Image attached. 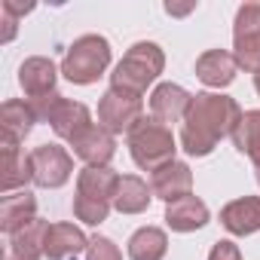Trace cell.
Segmentation results:
<instances>
[{
  "mask_svg": "<svg viewBox=\"0 0 260 260\" xmlns=\"http://www.w3.org/2000/svg\"><path fill=\"white\" fill-rule=\"evenodd\" d=\"M86 260H122V251L113 245V239L92 236L89 239V248H86Z\"/></svg>",
  "mask_w": 260,
  "mask_h": 260,
  "instance_id": "obj_26",
  "label": "cell"
},
{
  "mask_svg": "<svg viewBox=\"0 0 260 260\" xmlns=\"http://www.w3.org/2000/svg\"><path fill=\"white\" fill-rule=\"evenodd\" d=\"M236 64L257 74L260 71V4H242L233 25Z\"/></svg>",
  "mask_w": 260,
  "mask_h": 260,
  "instance_id": "obj_6",
  "label": "cell"
},
{
  "mask_svg": "<svg viewBox=\"0 0 260 260\" xmlns=\"http://www.w3.org/2000/svg\"><path fill=\"white\" fill-rule=\"evenodd\" d=\"M49 125H52V132H55L58 138H64V141L71 144L80 132H86V128L92 125V113H89L86 104L64 98V101L55 107V113L49 116Z\"/></svg>",
  "mask_w": 260,
  "mask_h": 260,
  "instance_id": "obj_19",
  "label": "cell"
},
{
  "mask_svg": "<svg viewBox=\"0 0 260 260\" xmlns=\"http://www.w3.org/2000/svg\"><path fill=\"white\" fill-rule=\"evenodd\" d=\"M64 101V95L61 92H49V95H40V98H31L28 104H31V110H34V116H37V122H49V116L55 113V107Z\"/></svg>",
  "mask_w": 260,
  "mask_h": 260,
  "instance_id": "obj_27",
  "label": "cell"
},
{
  "mask_svg": "<svg viewBox=\"0 0 260 260\" xmlns=\"http://www.w3.org/2000/svg\"><path fill=\"white\" fill-rule=\"evenodd\" d=\"M46 220H34L31 226L19 230L16 236H10V251L7 260H40L43 257V233H46Z\"/></svg>",
  "mask_w": 260,
  "mask_h": 260,
  "instance_id": "obj_21",
  "label": "cell"
},
{
  "mask_svg": "<svg viewBox=\"0 0 260 260\" xmlns=\"http://www.w3.org/2000/svg\"><path fill=\"white\" fill-rule=\"evenodd\" d=\"M144 119V101L135 92L125 89H107L98 101V125L110 135H128Z\"/></svg>",
  "mask_w": 260,
  "mask_h": 260,
  "instance_id": "obj_5",
  "label": "cell"
},
{
  "mask_svg": "<svg viewBox=\"0 0 260 260\" xmlns=\"http://www.w3.org/2000/svg\"><path fill=\"white\" fill-rule=\"evenodd\" d=\"M110 64V43L101 34H83L71 43L64 61H61V74L74 83V86H89L98 77H104Z\"/></svg>",
  "mask_w": 260,
  "mask_h": 260,
  "instance_id": "obj_4",
  "label": "cell"
},
{
  "mask_svg": "<svg viewBox=\"0 0 260 260\" xmlns=\"http://www.w3.org/2000/svg\"><path fill=\"white\" fill-rule=\"evenodd\" d=\"M22 141L4 135V175H0V190L4 196H10L13 190L25 187L28 181H34V169H31V153L19 150Z\"/></svg>",
  "mask_w": 260,
  "mask_h": 260,
  "instance_id": "obj_12",
  "label": "cell"
},
{
  "mask_svg": "<svg viewBox=\"0 0 260 260\" xmlns=\"http://www.w3.org/2000/svg\"><path fill=\"white\" fill-rule=\"evenodd\" d=\"M150 190H153V196H159L166 205L169 202H178V199H184V196H190V190H193V172H190V166L187 162H169L166 169H159L156 175H153V181H150Z\"/></svg>",
  "mask_w": 260,
  "mask_h": 260,
  "instance_id": "obj_14",
  "label": "cell"
},
{
  "mask_svg": "<svg viewBox=\"0 0 260 260\" xmlns=\"http://www.w3.org/2000/svg\"><path fill=\"white\" fill-rule=\"evenodd\" d=\"M254 172H257V184H260V162H254Z\"/></svg>",
  "mask_w": 260,
  "mask_h": 260,
  "instance_id": "obj_32",
  "label": "cell"
},
{
  "mask_svg": "<svg viewBox=\"0 0 260 260\" xmlns=\"http://www.w3.org/2000/svg\"><path fill=\"white\" fill-rule=\"evenodd\" d=\"M208 260H242V251H239V245H233L230 239H220V242H214Z\"/></svg>",
  "mask_w": 260,
  "mask_h": 260,
  "instance_id": "obj_28",
  "label": "cell"
},
{
  "mask_svg": "<svg viewBox=\"0 0 260 260\" xmlns=\"http://www.w3.org/2000/svg\"><path fill=\"white\" fill-rule=\"evenodd\" d=\"M254 89H257V95H260V71L254 74Z\"/></svg>",
  "mask_w": 260,
  "mask_h": 260,
  "instance_id": "obj_31",
  "label": "cell"
},
{
  "mask_svg": "<svg viewBox=\"0 0 260 260\" xmlns=\"http://www.w3.org/2000/svg\"><path fill=\"white\" fill-rule=\"evenodd\" d=\"M190 101L193 95L178 86V83H159L150 95V116L159 119L162 125H172V122H181L190 110Z\"/></svg>",
  "mask_w": 260,
  "mask_h": 260,
  "instance_id": "obj_10",
  "label": "cell"
},
{
  "mask_svg": "<svg viewBox=\"0 0 260 260\" xmlns=\"http://www.w3.org/2000/svg\"><path fill=\"white\" fill-rule=\"evenodd\" d=\"M55 80H58V71H55V61H52V58L31 55V58H25L22 68H19V83H22L28 101L55 92Z\"/></svg>",
  "mask_w": 260,
  "mask_h": 260,
  "instance_id": "obj_13",
  "label": "cell"
},
{
  "mask_svg": "<svg viewBox=\"0 0 260 260\" xmlns=\"http://www.w3.org/2000/svg\"><path fill=\"white\" fill-rule=\"evenodd\" d=\"M236 55L226 52V49H208L196 58V77L211 86V89H220V86H230L236 80Z\"/></svg>",
  "mask_w": 260,
  "mask_h": 260,
  "instance_id": "obj_16",
  "label": "cell"
},
{
  "mask_svg": "<svg viewBox=\"0 0 260 260\" xmlns=\"http://www.w3.org/2000/svg\"><path fill=\"white\" fill-rule=\"evenodd\" d=\"M193 10V4H187V7H175V4H166V13L169 16H187Z\"/></svg>",
  "mask_w": 260,
  "mask_h": 260,
  "instance_id": "obj_30",
  "label": "cell"
},
{
  "mask_svg": "<svg viewBox=\"0 0 260 260\" xmlns=\"http://www.w3.org/2000/svg\"><path fill=\"white\" fill-rule=\"evenodd\" d=\"M116 184H119V175L104 166H86L80 175H77V196H86V199H95V202H110L113 205V196H116Z\"/></svg>",
  "mask_w": 260,
  "mask_h": 260,
  "instance_id": "obj_18",
  "label": "cell"
},
{
  "mask_svg": "<svg viewBox=\"0 0 260 260\" xmlns=\"http://www.w3.org/2000/svg\"><path fill=\"white\" fill-rule=\"evenodd\" d=\"M166 68V52L156 46V43H135L128 49L119 64L113 68L110 74V89H125V92H135V95H144V89L162 74Z\"/></svg>",
  "mask_w": 260,
  "mask_h": 260,
  "instance_id": "obj_3",
  "label": "cell"
},
{
  "mask_svg": "<svg viewBox=\"0 0 260 260\" xmlns=\"http://www.w3.org/2000/svg\"><path fill=\"white\" fill-rule=\"evenodd\" d=\"M208 205L199 199V196H184L178 202H169L166 205V223L175 230V233H193V230H202L208 223Z\"/></svg>",
  "mask_w": 260,
  "mask_h": 260,
  "instance_id": "obj_17",
  "label": "cell"
},
{
  "mask_svg": "<svg viewBox=\"0 0 260 260\" xmlns=\"http://www.w3.org/2000/svg\"><path fill=\"white\" fill-rule=\"evenodd\" d=\"M89 248V239L80 226L74 223H49L43 233V257L49 260H71Z\"/></svg>",
  "mask_w": 260,
  "mask_h": 260,
  "instance_id": "obj_9",
  "label": "cell"
},
{
  "mask_svg": "<svg viewBox=\"0 0 260 260\" xmlns=\"http://www.w3.org/2000/svg\"><path fill=\"white\" fill-rule=\"evenodd\" d=\"M233 144L251 162H260V110H245L242 113L236 132H233Z\"/></svg>",
  "mask_w": 260,
  "mask_h": 260,
  "instance_id": "obj_24",
  "label": "cell"
},
{
  "mask_svg": "<svg viewBox=\"0 0 260 260\" xmlns=\"http://www.w3.org/2000/svg\"><path fill=\"white\" fill-rule=\"evenodd\" d=\"M169 251V236L159 226H141L128 239V257L132 260H162Z\"/></svg>",
  "mask_w": 260,
  "mask_h": 260,
  "instance_id": "obj_23",
  "label": "cell"
},
{
  "mask_svg": "<svg viewBox=\"0 0 260 260\" xmlns=\"http://www.w3.org/2000/svg\"><path fill=\"white\" fill-rule=\"evenodd\" d=\"M242 119V107L230 95L196 92L181 125V147L190 156H208L220 138L233 135Z\"/></svg>",
  "mask_w": 260,
  "mask_h": 260,
  "instance_id": "obj_1",
  "label": "cell"
},
{
  "mask_svg": "<svg viewBox=\"0 0 260 260\" xmlns=\"http://www.w3.org/2000/svg\"><path fill=\"white\" fill-rule=\"evenodd\" d=\"M110 208H113L110 202H95V199H86V196H74V214H77V220H83L89 226L104 223Z\"/></svg>",
  "mask_w": 260,
  "mask_h": 260,
  "instance_id": "obj_25",
  "label": "cell"
},
{
  "mask_svg": "<svg viewBox=\"0 0 260 260\" xmlns=\"http://www.w3.org/2000/svg\"><path fill=\"white\" fill-rule=\"evenodd\" d=\"M34 122H37V116H34L28 101L10 98V101H4V107H0V128H4V135H10L16 141H25V135L34 128Z\"/></svg>",
  "mask_w": 260,
  "mask_h": 260,
  "instance_id": "obj_22",
  "label": "cell"
},
{
  "mask_svg": "<svg viewBox=\"0 0 260 260\" xmlns=\"http://www.w3.org/2000/svg\"><path fill=\"white\" fill-rule=\"evenodd\" d=\"M37 220V196L28 190L10 193L0 199V230L7 236H16L19 230L31 226Z\"/></svg>",
  "mask_w": 260,
  "mask_h": 260,
  "instance_id": "obj_11",
  "label": "cell"
},
{
  "mask_svg": "<svg viewBox=\"0 0 260 260\" xmlns=\"http://www.w3.org/2000/svg\"><path fill=\"white\" fill-rule=\"evenodd\" d=\"M150 199H153V190L147 187L144 178H138V175H122L119 184H116L113 208L119 214H141V211L150 208Z\"/></svg>",
  "mask_w": 260,
  "mask_h": 260,
  "instance_id": "obj_20",
  "label": "cell"
},
{
  "mask_svg": "<svg viewBox=\"0 0 260 260\" xmlns=\"http://www.w3.org/2000/svg\"><path fill=\"white\" fill-rule=\"evenodd\" d=\"M71 147H74V156H80L86 166H98V169L110 166V159L116 156V138L95 122L71 141Z\"/></svg>",
  "mask_w": 260,
  "mask_h": 260,
  "instance_id": "obj_8",
  "label": "cell"
},
{
  "mask_svg": "<svg viewBox=\"0 0 260 260\" xmlns=\"http://www.w3.org/2000/svg\"><path fill=\"white\" fill-rule=\"evenodd\" d=\"M0 10H4V25H7V34H4V43H10L13 37H16V22H19V16L10 10V7H4L0 4Z\"/></svg>",
  "mask_w": 260,
  "mask_h": 260,
  "instance_id": "obj_29",
  "label": "cell"
},
{
  "mask_svg": "<svg viewBox=\"0 0 260 260\" xmlns=\"http://www.w3.org/2000/svg\"><path fill=\"white\" fill-rule=\"evenodd\" d=\"M128 153H132V159H135L138 169L156 175L159 169H166L169 162H175L178 141H175L169 125H162L153 116H144L132 132H128Z\"/></svg>",
  "mask_w": 260,
  "mask_h": 260,
  "instance_id": "obj_2",
  "label": "cell"
},
{
  "mask_svg": "<svg viewBox=\"0 0 260 260\" xmlns=\"http://www.w3.org/2000/svg\"><path fill=\"white\" fill-rule=\"evenodd\" d=\"M31 169H34V184L37 187L58 190L74 175V156L58 144H40V147L31 150Z\"/></svg>",
  "mask_w": 260,
  "mask_h": 260,
  "instance_id": "obj_7",
  "label": "cell"
},
{
  "mask_svg": "<svg viewBox=\"0 0 260 260\" xmlns=\"http://www.w3.org/2000/svg\"><path fill=\"white\" fill-rule=\"evenodd\" d=\"M220 223L233 236H251L260 230V196H242L220 208Z\"/></svg>",
  "mask_w": 260,
  "mask_h": 260,
  "instance_id": "obj_15",
  "label": "cell"
}]
</instances>
